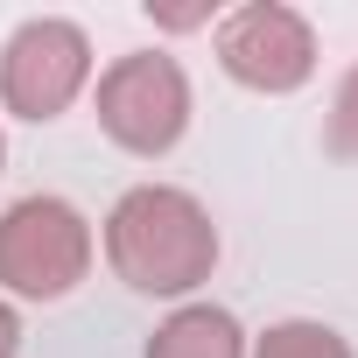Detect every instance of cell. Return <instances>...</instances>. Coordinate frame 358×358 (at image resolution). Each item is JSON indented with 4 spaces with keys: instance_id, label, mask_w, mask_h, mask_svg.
I'll return each instance as SVG.
<instances>
[{
    "instance_id": "8992f818",
    "label": "cell",
    "mask_w": 358,
    "mask_h": 358,
    "mask_svg": "<svg viewBox=\"0 0 358 358\" xmlns=\"http://www.w3.org/2000/svg\"><path fill=\"white\" fill-rule=\"evenodd\" d=\"M246 330L225 302H176L155 330H148V351L141 358H246Z\"/></svg>"
},
{
    "instance_id": "ba28073f",
    "label": "cell",
    "mask_w": 358,
    "mask_h": 358,
    "mask_svg": "<svg viewBox=\"0 0 358 358\" xmlns=\"http://www.w3.org/2000/svg\"><path fill=\"white\" fill-rule=\"evenodd\" d=\"M323 148L337 162H358V64L337 78V99H330V120H323Z\"/></svg>"
},
{
    "instance_id": "9c48e42d",
    "label": "cell",
    "mask_w": 358,
    "mask_h": 358,
    "mask_svg": "<svg viewBox=\"0 0 358 358\" xmlns=\"http://www.w3.org/2000/svg\"><path fill=\"white\" fill-rule=\"evenodd\" d=\"M0 358H22V309L0 295Z\"/></svg>"
},
{
    "instance_id": "5b68a950",
    "label": "cell",
    "mask_w": 358,
    "mask_h": 358,
    "mask_svg": "<svg viewBox=\"0 0 358 358\" xmlns=\"http://www.w3.org/2000/svg\"><path fill=\"white\" fill-rule=\"evenodd\" d=\"M211 50H218V71L232 85L260 92V99H288L316 78V29L288 0H246V8H232L211 29Z\"/></svg>"
},
{
    "instance_id": "7a4b0ae2",
    "label": "cell",
    "mask_w": 358,
    "mask_h": 358,
    "mask_svg": "<svg viewBox=\"0 0 358 358\" xmlns=\"http://www.w3.org/2000/svg\"><path fill=\"white\" fill-rule=\"evenodd\" d=\"M92 113H99V134L134 155V162H162L176 141L190 134V71L176 64L169 50H134V57H113L99 71V92H92Z\"/></svg>"
},
{
    "instance_id": "8fae6325",
    "label": "cell",
    "mask_w": 358,
    "mask_h": 358,
    "mask_svg": "<svg viewBox=\"0 0 358 358\" xmlns=\"http://www.w3.org/2000/svg\"><path fill=\"white\" fill-rule=\"evenodd\" d=\"M0 169H8V134H0Z\"/></svg>"
},
{
    "instance_id": "30bf717a",
    "label": "cell",
    "mask_w": 358,
    "mask_h": 358,
    "mask_svg": "<svg viewBox=\"0 0 358 358\" xmlns=\"http://www.w3.org/2000/svg\"><path fill=\"white\" fill-rule=\"evenodd\" d=\"M148 15H155L162 29H204V22H211V8H148Z\"/></svg>"
},
{
    "instance_id": "3957f363",
    "label": "cell",
    "mask_w": 358,
    "mask_h": 358,
    "mask_svg": "<svg viewBox=\"0 0 358 358\" xmlns=\"http://www.w3.org/2000/svg\"><path fill=\"white\" fill-rule=\"evenodd\" d=\"M92 218L71 197H15L0 211V288L15 302H64L85 274H92Z\"/></svg>"
},
{
    "instance_id": "52a82bcc",
    "label": "cell",
    "mask_w": 358,
    "mask_h": 358,
    "mask_svg": "<svg viewBox=\"0 0 358 358\" xmlns=\"http://www.w3.org/2000/svg\"><path fill=\"white\" fill-rule=\"evenodd\" d=\"M246 358H358V351H351L344 330H330L316 316H288V323H267L246 344Z\"/></svg>"
},
{
    "instance_id": "277c9868",
    "label": "cell",
    "mask_w": 358,
    "mask_h": 358,
    "mask_svg": "<svg viewBox=\"0 0 358 358\" xmlns=\"http://www.w3.org/2000/svg\"><path fill=\"white\" fill-rule=\"evenodd\" d=\"M92 85V36L64 15H29L0 43V106L29 127H50Z\"/></svg>"
},
{
    "instance_id": "6da1fadb",
    "label": "cell",
    "mask_w": 358,
    "mask_h": 358,
    "mask_svg": "<svg viewBox=\"0 0 358 358\" xmlns=\"http://www.w3.org/2000/svg\"><path fill=\"white\" fill-rule=\"evenodd\" d=\"M106 267L134 295L190 302L211 281V267H218V225H211V211L190 190H176V183H134L106 211Z\"/></svg>"
}]
</instances>
